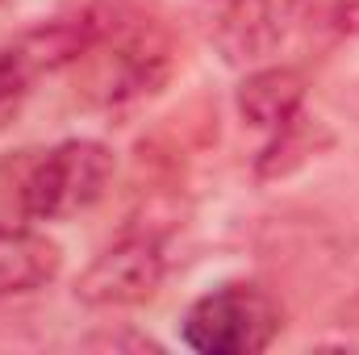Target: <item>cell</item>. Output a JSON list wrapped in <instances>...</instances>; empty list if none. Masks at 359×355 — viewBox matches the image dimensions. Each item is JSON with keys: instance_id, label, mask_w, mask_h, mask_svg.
Returning <instances> with one entry per match:
<instances>
[{"instance_id": "1", "label": "cell", "mask_w": 359, "mask_h": 355, "mask_svg": "<svg viewBox=\"0 0 359 355\" xmlns=\"http://www.w3.org/2000/svg\"><path fill=\"white\" fill-rule=\"evenodd\" d=\"M84 51L72 63L80 96L96 109H126L163 88L176 67L172 25L142 0H88Z\"/></svg>"}, {"instance_id": "2", "label": "cell", "mask_w": 359, "mask_h": 355, "mask_svg": "<svg viewBox=\"0 0 359 355\" xmlns=\"http://www.w3.org/2000/svg\"><path fill=\"white\" fill-rule=\"evenodd\" d=\"M117 172V159L96 138H67L0 159V209L17 222H59L92 209Z\"/></svg>"}, {"instance_id": "3", "label": "cell", "mask_w": 359, "mask_h": 355, "mask_svg": "<svg viewBox=\"0 0 359 355\" xmlns=\"http://www.w3.org/2000/svg\"><path fill=\"white\" fill-rule=\"evenodd\" d=\"M280 335V305L251 280H226L201 293L184 318L180 339L201 355H259Z\"/></svg>"}, {"instance_id": "4", "label": "cell", "mask_w": 359, "mask_h": 355, "mask_svg": "<svg viewBox=\"0 0 359 355\" xmlns=\"http://www.w3.org/2000/svg\"><path fill=\"white\" fill-rule=\"evenodd\" d=\"M168 276L163 239L155 230H126L117 243H109L80 276H76V301L92 309H130L147 305Z\"/></svg>"}, {"instance_id": "5", "label": "cell", "mask_w": 359, "mask_h": 355, "mask_svg": "<svg viewBox=\"0 0 359 355\" xmlns=\"http://www.w3.org/2000/svg\"><path fill=\"white\" fill-rule=\"evenodd\" d=\"M80 51H84L80 13L50 17L13 38H0V121H8L21 109V100L34 92L38 80L67 72L80 59Z\"/></svg>"}, {"instance_id": "6", "label": "cell", "mask_w": 359, "mask_h": 355, "mask_svg": "<svg viewBox=\"0 0 359 355\" xmlns=\"http://www.w3.org/2000/svg\"><path fill=\"white\" fill-rule=\"evenodd\" d=\"M63 267V251L55 239L34 230L29 222L0 217V297H29L46 288Z\"/></svg>"}, {"instance_id": "7", "label": "cell", "mask_w": 359, "mask_h": 355, "mask_svg": "<svg viewBox=\"0 0 359 355\" xmlns=\"http://www.w3.org/2000/svg\"><path fill=\"white\" fill-rule=\"evenodd\" d=\"M205 25L222 59L234 67L259 63L276 42L268 0H205Z\"/></svg>"}, {"instance_id": "8", "label": "cell", "mask_w": 359, "mask_h": 355, "mask_svg": "<svg viewBox=\"0 0 359 355\" xmlns=\"http://www.w3.org/2000/svg\"><path fill=\"white\" fill-rule=\"evenodd\" d=\"M234 100H238V113L247 126L276 134L305 109V80L292 67H255L238 84Z\"/></svg>"}, {"instance_id": "9", "label": "cell", "mask_w": 359, "mask_h": 355, "mask_svg": "<svg viewBox=\"0 0 359 355\" xmlns=\"http://www.w3.org/2000/svg\"><path fill=\"white\" fill-rule=\"evenodd\" d=\"M330 147V130L318 121V117H309L305 109L288 121V126H280L276 134H268V147L259 151V159H255V176L259 180H284L292 176L297 168H305L318 151H326Z\"/></svg>"}, {"instance_id": "10", "label": "cell", "mask_w": 359, "mask_h": 355, "mask_svg": "<svg viewBox=\"0 0 359 355\" xmlns=\"http://www.w3.org/2000/svg\"><path fill=\"white\" fill-rule=\"evenodd\" d=\"M88 347H138V351H159V343L147 339V335H92Z\"/></svg>"}, {"instance_id": "11", "label": "cell", "mask_w": 359, "mask_h": 355, "mask_svg": "<svg viewBox=\"0 0 359 355\" xmlns=\"http://www.w3.org/2000/svg\"><path fill=\"white\" fill-rule=\"evenodd\" d=\"M339 38H359V0H343V13H339Z\"/></svg>"}]
</instances>
